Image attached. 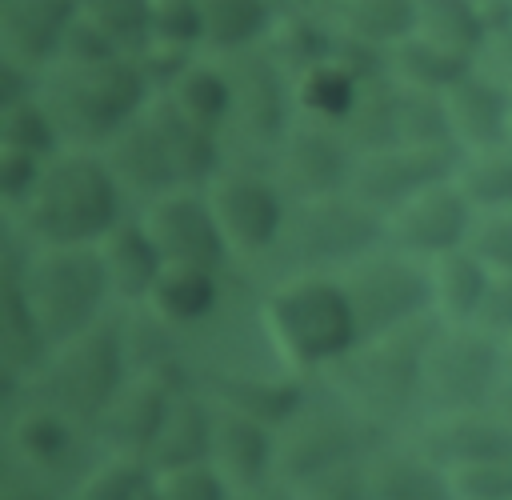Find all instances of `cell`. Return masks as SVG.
Masks as SVG:
<instances>
[{
    "label": "cell",
    "instance_id": "obj_1",
    "mask_svg": "<svg viewBox=\"0 0 512 500\" xmlns=\"http://www.w3.org/2000/svg\"><path fill=\"white\" fill-rule=\"evenodd\" d=\"M256 324L272 360L300 380L328 376L360 344V324L336 272L276 276L256 304Z\"/></svg>",
    "mask_w": 512,
    "mask_h": 500
},
{
    "label": "cell",
    "instance_id": "obj_2",
    "mask_svg": "<svg viewBox=\"0 0 512 500\" xmlns=\"http://www.w3.org/2000/svg\"><path fill=\"white\" fill-rule=\"evenodd\" d=\"M124 200L128 192L100 148L64 144L44 160L32 196L8 216V228L28 244H96L128 216Z\"/></svg>",
    "mask_w": 512,
    "mask_h": 500
},
{
    "label": "cell",
    "instance_id": "obj_3",
    "mask_svg": "<svg viewBox=\"0 0 512 500\" xmlns=\"http://www.w3.org/2000/svg\"><path fill=\"white\" fill-rule=\"evenodd\" d=\"M0 276L16 284L48 348L100 324L116 304L96 244H28L8 228Z\"/></svg>",
    "mask_w": 512,
    "mask_h": 500
},
{
    "label": "cell",
    "instance_id": "obj_4",
    "mask_svg": "<svg viewBox=\"0 0 512 500\" xmlns=\"http://www.w3.org/2000/svg\"><path fill=\"white\" fill-rule=\"evenodd\" d=\"M100 152L112 164L120 188L140 204L180 184H208L228 160L224 140L184 120L160 92Z\"/></svg>",
    "mask_w": 512,
    "mask_h": 500
},
{
    "label": "cell",
    "instance_id": "obj_5",
    "mask_svg": "<svg viewBox=\"0 0 512 500\" xmlns=\"http://www.w3.org/2000/svg\"><path fill=\"white\" fill-rule=\"evenodd\" d=\"M436 320H416L380 336H364L320 384L344 396L376 432L400 428L420 420V376H424V348Z\"/></svg>",
    "mask_w": 512,
    "mask_h": 500
},
{
    "label": "cell",
    "instance_id": "obj_6",
    "mask_svg": "<svg viewBox=\"0 0 512 500\" xmlns=\"http://www.w3.org/2000/svg\"><path fill=\"white\" fill-rule=\"evenodd\" d=\"M156 96L132 56L100 64H52L40 76V100L52 112L64 144L104 148Z\"/></svg>",
    "mask_w": 512,
    "mask_h": 500
},
{
    "label": "cell",
    "instance_id": "obj_7",
    "mask_svg": "<svg viewBox=\"0 0 512 500\" xmlns=\"http://www.w3.org/2000/svg\"><path fill=\"white\" fill-rule=\"evenodd\" d=\"M128 372H132V356H128L124 312H108L100 324L52 344L28 392L64 408L72 420H80L92 432V424L120 392Z\"/></svg>",
    "mask_w": 512,
    "mask_h": 500
},
{
    "label": "cell",
    "instance_id": "obj_8",
    "mask_svg": "<svg viewBox=\"0 0 512 500\" xmlns=\"http://www.w3.org/2000/svg\"><path fill=\"white\" fill-rule=\"evenodd\" d=\"M384 432H376L344 396L328 384L320 392H304L296 412L276 428V488H292L328 468L364 460Z\"/></svg>",
    "mask_w": 512,
    "mask_h": 500
},
{
    "label": "cell",
    "instance_id": "obj_9",
    "mask_svg": "<svg viewBox=\"0 0 512 500\" xmlns=\"http://www.w3.org/2000/svg\"><path fill=\"white\" fill-rule=\"evenodd\" d=\"M376 244H384V216L360 204L352 192H336V196L288 204L280 244L268 260L280 264V276L344 272Z\"/></svg>",
    "mask_w": 512,
    "mask_h": 500
},
{
    "label": "cell",
    "instance_id": "obj_10",
    "mask_svg": "<svg viewBox=\"0 0 512 500\" xmlns=\"http://www.w3.org/2000/svg\"><path fill=\"white\" fill-rule=\"evenodd\" d=\"M504 352L500 336L480 324H436L424 348L420 420L488 408L500 396Z\"/></svg>",
    "mask_w": 512,
    "mask_h": 500
},
{
    "label": "cell",
    "instance_id": "obj_11",
    "mask_svg": "<svg viewBox=\"0 0 512 500\" xmlns=\"http://www.w3.org/2000/svg\"><path fill=\"white\" fill-rule=\"evenodd\" d=\"M220 60L232 80V120L224 132V152L228 160L264 164L280 144V136L288 132V124L296 120L292 76L264 44L248 52H228Z\"/></svg>",
    "mask_w": 512,
    "mask_h": 500
},
{
    "label": "cell",
    "instance_id": "obj_12",
    "mask_svg": "<svg viewBox=\"0 0 512 500\" xmlns=\"http://www.w3.org/2000/svg\"><path fill=\"white\" fill-rule=\"evenodd\" d=\"M220 236L232 252V264L268 260L280 244L288 220V196L272 180V172L256 160H224L204 184Z\"/></svg>",
    "mask_w": 512,
    "mask_h": 500
},
{
    "label": "cell",
    "instance_id": "obj_13",
    "mask_svg": "<svg viewBox=\"0 0 512 500\" xmlns=\"http://www.w3.org/2000/svg\"><path fill=\"white\" fill-rule=\"evenodd\" d=\"M336 276H340V284L352 300L360 340L432 316L428 260H416V256L392 248L388 240L376 244L372 252H364L360 260H352Z\"/></svg>",
    "mask_w": 512,
    "mask_h": 500
},
{
    "label": "cell",
    "instance_id": "obj_14",
    "mask_svg": "<svg viewBox=\"0 0 512 500\" xmlns=\"http://www.w3.org/2000/svg\"><path fill=\"white\" fill-rule=\"evenodd\" d=\"M192 384V376L180 368V360L172 364H152V368H132L128 380L120 384V392L108 400V408L100 412V420L92 424V444L100 452L112 456H132L144 464L172 400Z\"/></svg>",
    "mask_w": 512,
    "mask_h": 500
},
{
    "label": "cell",
    "instance_id": "obj_15",
    "mask_svg": "<svg viewBox=\"0 0 512 500\" xmlns=\"http://www.w3.org/2000/svg\"><path fill=\"white\" fill-rule=\"evenodd\" d=\"M352 164H356V148L344 136V128L312 124V120H292L280 144L272 148V156L264 160L288 204L348 192Z\"/></svg>",
    "mask_w": 512,
    "mask_h": 500
},
{
    "label": "cell",
    "instance_id": "obj_16",
    "mask_svg": "<svg viewBox=\"0 0 512 500\" xmlns=\"http://www.w3.org/2000/svg\"><path fill=\"white\" fill-rule=\"evenodd\" d=\"M140 224L156 240L164 264H204V268H224L232 264V252L220 236V224L212 216V204L204 196V184H180L168 188L152 200L140 204Z\"/></svg>",
    "mask_w": 512,
    "mask_h": 500
},
{
    "label": "cell",
    "instance_id": "obj_17",
    "mask_svg": "<svg viewBox=\"0 0 512 500\" xmlns=\"http://www.w3.org/2000/svg\"><path fill=\"white\" fill-rule=\"evenodd\" d=\"M208 464L236 496H264L276 488V424L212 396Z\"/></svg>",
    "mask_w": 512,
    "mask_h": 500
},
{
    "label": "cell",
    "instance_id": "obj_18",
    "mask_svg": "<svg viewBox=\"0 0 512 500\" xmlns=\"http://www.w3.org/2000/svg\"><path fill=\"white\" fill-rule=\"evenodd\" d=\"M84 436H92V432L80 420H72L64 408H56L44 396H36V392L24 388V400L12 404L8 424H4L8 464L56 484L60 472H72L76 468V456H80Z\"/></svg>",
    "mask_w": 512,
    "mask_h": 500
},
{
    "label": "cell",
    "instance_id": "obj_19",
    "mask_svg": "<svg viewBox=\"0 0 512 500\" xmlns=\"http://www.w3.org/2000/svg\"><path fill=\"white\" fill-rule=\"evenodd\" d=\"M472 212L476 208L456 188V180L444 176L384 216V240L416 260H436L452 248H464Z\"/></svg>",
    "mask_w": 512,
    "mask_h": 500
},
{
    "label": "cell",
    "instance_id": "obj_20",
    "mask_svg": "<svg viewBox=\"0 0 512 500\" xmlns=\"http://www.w3.org/2000/svg\"><path fill=\"white\" fill-rule=\"evenodd\" d=\"M456 152L460 148H416V144H388V148L356 152L348 192L372 212L388 216L396 204H404L420 188L452 176Z\"/></svg>",
    "mask_w": 512,
    "mask_h": 500
},
{
    "label": "cell",
    "instance_id": "obj_21",
    "mask_svg": "<svg viewBox=\"0 0 512 500\" xmlns=\"http://www.w3.org/2000/svg\"><path fill=\"white\" fill-rule=\"evenodd\" d=\"M80 16V0H0V64L44 76Z\"/></svg>",
    "mask_w": 512,
    "mask_h": 500
},
{
    "label": "cell",
    "instance_id": "obj_22",
    "mask_svg": "<svg viewBox=\"0 0 512 500\" xmlns=\"http://www.w3.org/2000/svg\"><path fill=\"white\" fill-rule=\"evenodd\" d=\"M412 444L432 456L444 472L492 460V456H512V416L496 404L472 408V412H448V416H428L416 420Z\"/></svg>",
    "mask_w": 512,
    "mask_h": 500
},
{
    "label": "cell",
    "instance_id": "obj_23",
    "mask_svg": "<svg viewBox=\"0 0 512 500\" xmlns=\"http://www.w3.org/2000/svg\"><path fill=\"white\" fill-rule=\"evenodd\" d=\"M140 312L156 320L160 328L176 332H196L208 328L224 312V268H204V264H176L168 260L148 288Z\"/></svg>",
    "mask_w": 512,
    "mask_h": 500
},
{
    "label": "cell",
    "instance_id": "obj_24",
    "mask_svg": "<svg viewBox=\"0 0 512 500\" xmlns=\"http://www.w3.org/2000/svg\"><path fill=\"white\" fill-rule=\"evenodd\" d=\"M508 96H512V88H504V84H500L492 72H484L480 64H472L460 80H452V84L440 92L452 144H456V148L504 144Z\"/></svg>",
    "mask_w": 512,
    "mask_h": 500
},
{
    "label": "cell",
    "instance_id": "obj_25",
    "mask_svg": "<svg viewBox=\"0 0 512 500\" xmlns=\"http://www.w3.org/2000/svg\"><path fill=\"white\" fill-rule=\"evenodd\" d=\"M368 500H456L448 472L412 440H380L364 456Z\"/></svg>",
    "mask_w": 512,
    "mask_h": 500
},
{
    "label": "cell",
    "instance_id": "obj_26",
    "mask_svg": "<svg viewBox=\"0 0 512 500\" xmlns=\"http://www.w3.org/2000/svg\"><path fill=\"white\" fill-rule=\"evenodd\" d=\"M96 252H100V264H104L116 304L140 308L164 268V256H160L156 240L148 236V228L140 224V216H124L116 228H108L96 240Z\"/></svg>",
    "mask_w": 512,
    "mask_h": 500
},
{
    "label": "cell",
    "instance_id": "obj_27",
    "mask_svg": "<svg viewBox=\"0 0 512 500\" xmlns=\"http://www.w3.org/2000/svg\"><path fill=\"white\" fill-rule=\"evenodd\" d=\"M160 96L184 120H192L196 128H204V132L224 140L228 120H232V80H228V68H224L220 56H212V52L192 56L168 80V88H160Z\"/></svg>",
    "mask_w": 512,
    "mask_h": 500
},
{
    "label": "cell",
    "instance_id": "obj_28",
    "mask_svg": "<svg viewBox=\"0 0 512 500\" xmlns=\"http://www.w3.org/2000/svg\"><path fill=\"white\" fill-rule=\"evenodd\" d=\"M364 72H356L336 48L328 60L320 64H308L304 72L292 76V112L296 120H312V124H332V128H344L356 100H360V88H364Z\"/></svg>",
    "mask_w": 512,
    "mask_h": 500
},
{
    "label": "cell",
    "instance_id": "obj_29",
    "mask_svg": "<svg viewBox=\"0 0 512 500\" xmlns=\"http://www.w3.org/2000/svg\"><path fill=\"white\" fill-rule=\"evenodd\" d=\"M208 440H212V396L192 380L168 408L144 468L148 472H164V468H180V464H200L208 460Z\"/></svg>",
    "mask_w": 512,
    "mask_h": 500
},
{
    "label": "cell",
    "instance_id": "obj_30",
    "mask_svg": "<svg viewBox=\"0 0 512 500\" xmlns=\"http://www.w3.org/2000/svg\"><path fill=\"white\" fill-rule=\"evenodd\" d=\"M320 16L336 32V40L360 44L380 56H388L416 32V0H336L324 4Z\"/></svg>",
    "mask_w": 512,
    "mask_h": 500
},
{
    "label": "cell",
    "instance_id": "obj_31",
    "mask_svg": "<svg viewBox=\"0 0 512 500\" xmlns=\"http://www.w3.org/2000/svg\"><path fill=\"white\" fill-rule=\"evenodd\" d=\"M488 276L492 272L468 248H452V252L428 260L432 320L436 324H476V312H480Z\"/></svg>",
    "mask_w": 512,
    "mask_h": 500
},
{
    "label": "cell",
    "instance_id": "obj_32",
    "mask_svg": "<svg viewBox=\"0 0 512 500\" xmlns=\"http://www.w3.org/2000/svg\"><path fill=\"white\" fill-rule=\"evenodd\" d=\"M284 4L276 0H200L204 20V52L228 56L260 48L276 24Z\"/></svg>",
    "mask_w": 512,
    "mask_h": 500
},
{
    "label": "cell",
    "instance_id": "obj_33",
    "mask_svg": "<svg viewBox=\"0 0 512 500\" xmlns=\"http://www.w3.org/2000/svg\"><path fill=\"white\" fill-rule=\"evenodd\" d=\"M492 24V12H484L476 0H416V36L468 60H480Z\"/></svg>",
    "mask_w": 512,
    "mask_h": 500
},
{
    "label": "cell",
    "instance_id": "obj_34",
    "mask_svg": "<svg viewBox=\"0 0 512 500\" xmlns=\"http://www.w3.org/2000/svg\"><path fill=\"white\" fill-rule=\"evenodd\" d=\"M472 64H476V60H468V56H460V52H448V48H440V44L416 36V32H412L408 40H400V44L388 52V60H384V68H388L392 80H400V84H408V88H424V92H444V88H448L452 80H460Z\"/></svg>",
    "mask_w": 512,
    "mask_h": 500
},
{
    "label": "cell",
    "instance_id": "obj_35",
    "mask_svg": "<svg viewBox=\"0 0 512 500\" xmlns=\"http://www.w3.org/2000/svg\"><path fill=\"white\" fill-rule=\"evenodd\" d=\"M456 188L468 196L472 208H508L512 212V148H460L452 168Z\"/></svg>",
    "mask_w": 512,
    "mask_h": 500
},
{
    "label": "cell",
    "instance_id": "obj_36",
    "mask_svg": "<svg viewBox=\"0 0 512 500\" xmlns=\"http://www.w3.org/2000/svg\"><path fill=\"white\" fill-rule=\"evenodd\" d=\"M0 148L28 152V156H40V160H48L64 148V136H60L52 112L44 108L40 88L32 96L0 104Z\"/></svg>",
    "mask_w": 512,
    "mask_h": 500
},
{
    "label": "cell",
    "instance_id": "obj_37",
    "mask_svg": "<svg viewBox=\"0 0 512 500\" xmlns=\"http://www.w3.org/2000/svg\"><path fill=\"white\" fill-rule=\"evenodd\" d=\"M148 468L132 456H112L100 452L68 488V500H136L140 488L148 484Z\"/></svg>",
    "mask_w": 512,
    "mask_h": 500
},
{
    "label": "cell",
    "instance_id": "obj_38",
    "mask_svg": "<svg viewBox=\"0 0 512 500\" xmlns=\"http://www.w3.org/2000/svg\"><path fill=\"white\" fill-rule=\"evenodd\" d=\"M148 16L152 0H80V20L128 56L148 44Z\"/></svg>",
    "mask_w": 512,
    "mask_h": 500
},
{
    "label": "cell",
    "instance_id": "obj_39",
    "mask_svg": "<svg viewBox=\"0 0 512 500\" xmlns=\"http://www.w3.org/2000/svg\"><path fill=\"white\" fill-rule=\"evenodd\" d=\"M148 44H164V48H180V52H204L200 0H152Z\"/></svg>",
    "mask_w": 512,
    "mask_h": 500
},
{
    "label": "cell",
    "instance_id": "obj_40",
    "mask_svg": "<svg viewBox=\"0 0 512 500\" xmlns=\"http://www.w3.org/2000/svg\"><path fill=\"white\" fill-rule=\"evenodd\" d=\"M464 248L488 272H512V212L508 208H476Z\"/></svg>",
    "mask_w": 512,
    "mask_h": 500
},
{
    "label": "cell",
    "instance_id": "obj_41",
    "mask_svg": "<svg viewBox=\"0 0 512 500\" xmlns=\"http://www.w3.org/2000/svg\"><path fill=\"white\" fill-rule=\"evenodd\" d=\"M152 488L160 500H232L236 496L208 460L152 472Z\"/></svg>",
    "mask_w": 512,
    "mask_h": 500
},
{
    "label": "cell",
    "instance_id": "obj_42",
    "mask_svg": "<svg viewBox=\"0 0 512 500\" xmlns=\"http://www.w3.org/2000/svg\"><path fill=\"white\" fill-rule=\"evenodd\" d=\"M456 500H512V456L476 460L448 472Z\"/></svg>",
    "mask_w": 512,
    "mask_h": 500
},
{
    "label": "cell",
    "instance_id": "obj_43",
    "mask_svg": "<svg viewBox=\"0 0 512 500\" xmlns=\"http://www.w3.org/2000/svg\"><path fill=\"white\" fill-rule=\"evenodd\" d=\"M284 500H368V480H364V460L328 468L320 476H308L292 488H280Z\"/></svg>",
    "mask_w": 512,
    "mask_h": 500
},
{
    "label": "cell",
    "instance_id": "obj_44",
    "mask_svg": "<svg viewBox=\"0 0 512 500\" xmlns=\"http://www.w3.org/2000/svg\"><path fill=\"white\" fill-rule=\"evenodd\" d=\"M40 168H44L40 156L0 148V208H4V216H12L32 196V188L40 180Z\"/></svg>",
    "mask_w": 512,
    "mask_h": 500
},
{
    "label": "cell",
    "instance_id": "obj_45",
    "mask_svg": "<svg viewBox=\"0 0 512 500\" xmlns=\"http://www.w3.org/2000/svg\"><path fill=\"white\" fill-rule=\"evenodd\" d=\"M476 324L492 336H512V272H492L488 276V288H484V300H480V312H476Z\"/></svg>",
    "mask_w": 512,
    "mask_h": 500
},
{
    "label": "cell",
    "instance_id": "obj_46",
    "mask_svg": "<svg viewBox=\"0 0 512 500\" xmlns=\"http://www.w3.org/2000/svg\"><path fill=\"white\" fill-rule=\"evenodd\" d=\"M476 64L484 72H492L504 88H512V16H504V20L492 24V36H488V44H484V52H480Z\"/></svg>",
    "mask_w": 512,
    "mask_h": 500
},
{
    "label": "cell",
    "instance_id": "obj_47",
    "mask_svg": "<svg viewBox=\"0 0 512 500\" xmlns=\"http://www.w3.org/2000/svg\"><path fill=\"white\" fill-rule=\"evenodd\" d=\"M0 500H68V492L60 496L52 480H40V476L8 464V476L0 484Z\"/></svg>",
    "mask_w": 512,
    "mask_h": 500
},
{
    "label": "cell",
    "instance_id": "obj_48",
    "mask_svg": "<svg viewBox=\"0 0 512 500\" xmlns=\"http://www.w3.org/2000/svg\"><path fill=\"white\" fill-rule=\"evenodd\" d=\"M500 352H504V376H500V396H496V408H504L512 416V336L500 340Z\"/></svg>",
    "mask_w": 512,
    "mask_h": 500
},
{
    "label": "cell",
    "instance_id": "obj_49",
    "mask_svg": "<svg viewBox=\"0 0 512 500\" xmlns=\"http://www.w3.org/2000/svg\"><path fill=\"white\" fill-rule=\"evenodd\" d=\"M504 144L512 148V96H508V120H504Z\"/></svg>",
    "mask_w": 512,
    "mask_h": 500
},
{
    "label": "cell",
    "instance_id": "obj_50",
    "mask_svg": "<svg viewBox=\"0 0 512 500\" xmlns=\"http://www.w3.org/2000/svg\"><path fill=\"white\" fill-rule=\"evenodd\" d=\"M136 500H160V496H156V488H152V476H148V484L140 488V496H136Z\"/></svg>",
    "mask_w": 512,
    "mask_h": 500
},
{
    "label": "cell",
    "instance_id": "obj_51",
    "mask_svg": "<svg viewBox=\"0 0 512 500\" xmlns=\"http://www.w3.org/2000/svg\"><path fill=\"white\" fill-rule=\"evenodd\" d=\"M296 4H312V8H324V4H336V0H296Z\"/></svg>",
    "mask_w": 512,
    "mask_h": 500
},
{
    "label": "cell",
    "instance_id": "obj_52",
    "mask_svg": "<svg viewBox=\"0 0 512 500\" xmlns=\"http://www.w3.org/2000/svg\"><path fill=\"white\" fill-rule=\"evenodd\" d=\"M508 16H512V0H508Z\"/></svg>",
    "mask_w": 512,
    "mask_h": 500
}]
</instances>
